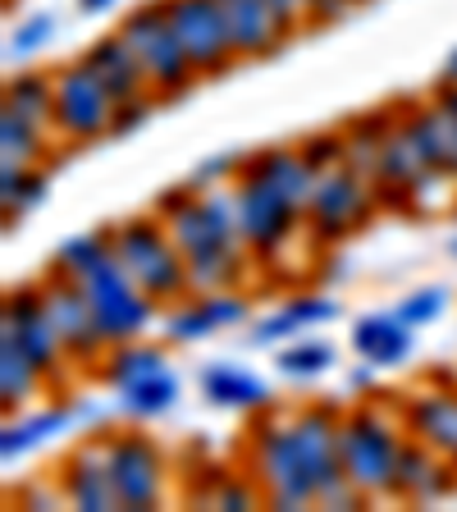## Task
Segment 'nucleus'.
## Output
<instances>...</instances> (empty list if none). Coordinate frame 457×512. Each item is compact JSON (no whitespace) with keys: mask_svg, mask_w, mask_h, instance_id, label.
I'll use <instances>...</instances> for the list:
<instances>
[{"mask_svg":"<svg viewBox=\"0 0 457 512\" xmlns=\"http://www.w3.org/2000/svg\"><path fill=\"white\" fill-rule=\"evenodd\" d=\"M215 5H220V14H224L229 37H234L238 60H266V55H275L279 46H284L288 32H293L279 19V10L270 0H215Z\"/></svg>","mask_w":457,"mask_h":512,"instance_id":"obj_18","label":"nucleus"},{"mask_svg":"<svg viewBox=\"0 0 457 512\" xmlns=\"http://www.w3.org/2000/svg\"><path fill=\"white\" fill-rule=\"evenodd\" d=\"M0 334L14 339L23 352H28L37 371L46 375L51 389H64L69 384V352H64L60 334H55V320L46 311L42 284H19L5 293V307H0Z\"/></svg>","mask_w":457,"mask_h":512,"instance_id":"obj_11","label":"nucleus"},{"mask_svg":"<svg viewBox=\"0 0 457 512\" xmlns=\"http://www.w3.org/2000/svg\"><path fill=\"white\" fill-rule=\"evenodd\" d=\"M339 311H343V307L330 298V293H298V298H288L284 307H275L270 316L256 320L247 339H252L256 348H279V343L302 339V334H311L316 325L334 320Z\"/></svg>","mask_w":457,"mask_h":512,"instance_id":"obj_25","label":"nucleus"},{"mask_svg":"<svg viewBox=\"0 0 457 512\" xmlns=\"http://www.w3.org/2000/svg\"><path fill=\"white\" fill-rule=\"evenodd\" d=\"M394 115H398V128L412 138V147L421 151V160H426L430 170L457 179V128L448 124V115L435 106V96H430V101H407Z\"/></svg>","mask_w":457,"mask_h":512,"instance_id":"obj_22","label":"nucleus"},{"mask_svg":"<svg viewBox=\"0 0 457 512\" xmlns=\"http://www.w3.org/2000/svg\"><path fill=\"white\" fill-rule=\"evenodd\" d=\"M448 252H453V256H457V234H453V243H448Z\"/></svg>","mask_w":457,"mask_h":512,"instance_id":"obj_43","label":"nucleus"},{"mask_svg":"<svg viewBox=\"0 0 457 512\" xmlns=\"http://www.w3.org/2000/svg\"><path fill=\"white\" fill-rule=\"evenodd\" d=\"M197 389L211 407L220 412H266L275 407V389H270L252 366H238V362H206L197 371Z\"/></svg>","mask_w":457,"mask_h":512,"instance_id":"obj_21","label":"nucleus"},{"mask_svg":"<svg viewBox=\"0 0 457 512\" xmlns=\"http://www.w3.org/2000/svg\"><path fill=\"white\" fill-rule=\"evenodd\" d=\"M115 32L142 60L147 83H151L156 96H179L197 83V69H192L188 51H183V42H179V32H174L165 0H142V5H133V10L119 19Z\"/></svg>","mask_w":457,"mask_h":512,"instance_id":"obj_5","label":"nucleus"},{"mask_svg":"<svg viewBox=\"0 0 457 512\" xmlns=\"http://www.w3.org/2000/svg\"><path fill=\"white\" fill-rule=\"evenodd\" d=\"M55 32H60V14H51V10L23 14L10 28V37H5V55H10L14 64H28L32 55H42L46 46L55 42Z\"/></svg>","mask_w":457,"mask_h":512,"instance_id":"obj_33","label":"nucleus"},{"mask_svg":"<svg viewBox=\"0 0 457 512\" xmlns=\"http://www.w3.org/2000/svg\"><path fill=\"white\" fill-rule=\"evenodd\" d=\"M101 439H106V467H110V480H115L119 508L128 512L160 508L165 490H170V458H165V448L138 426L106 430Z\"/></svg>","mask_w":457,"mask_h":512,"instance_id":"obj_7","label":"nucleus"},{"mask_svg":"<svg viewBox=\"0 0 457 512\" xmlns=\"http://www.w3.org/2000/svg\"><path fill=\"white\" fill-rule=\"evenodd\" d=\"M96 407L87 403H74V398H60L51 407H37V412H14L5 416V430H0V458L14 462L32 448H42L46 439L64 435V430H74L78 421H92Z\"/></svg>","mask_w":457,"mask_h":512,"instance_id":"obj_17","label":"nucleus"},{"mask_svg":"<svg viewBox=\"0 0 457 512\" xmlns=\"http://www.w3.org/2000/svg\"><path fill=\"white\" fill-rule=\"evenodd\" d=\"M156 371H170V352L160 348V343H147V339H128V343H115L106 352V362H101V380L110 389H128V384L147 380Z\"/></svg>","mask_w":457,"mask_h":512,"instance_id":"obj_28","label":"nucleus"},{"mask_svg":"<svg viewBox=\"0 0 457 512\" xmlns=\"http://www.w3.org/2000/svg\"><path fill=\"white\" fill-rule=\"evenodd\" d=\"M51 192V174L42 165H14L0 160V206H5V234H14V220H23L28 211L46 202Z\"/></svg>","mask_w":457,"mask_h":512,"instance_id":"obj_27","label":"nucleus"},{"mask_svg":"<svg viewBox=\"0 0 457 512\" xmlns=\"http://www.w3.org/2000/svg\"><path fill=\"white\" fill-rule=\"evenodd\" d=\"M435 106L448 115V124L457 128V83H439L435 87Z\"/></svg>","mask_w":457,"mask_h":512,"instance_id":"obj_39","label":"nucleus"},{"mask_svg":"<svg viewBox=\"0 0 457 512\" xmlns=\"http://www.w3.org/2000/svg\"><path fill=\"white\" fill-rule=\"evenodd\" d=\"M407 426L398 416L394 398H371V403H352L339 421V458L343 476L366 503L389 499L394 494V471L403 458Z\"/></svg>","mask_w":457,"mask_h":512,"instance_id":"obj_2","label":"nucleus"},{"mask_svg":"<svg viewBox=\"0 0 457 512\" xmlns=\"http://www.w3.org/2000/svg\"><path fill=\"white\" fill-rule=\"evenodd\" d=\"M42 389H51V384H46V375L37 371V362H32L14 339L0 334V407H5V416L23 412Z\"/></svg>","mask_w":457,"mask_h":512,"instance_id":"obj_26","label":"nucleus"},{"mask_svg":"<svg viewBox=\"0 0 457 512\" xmlns=\"http://www.w3.org/2000/svg\"><path fill=\"white\" fill-rule=\"evenodd\" d=\"M115 119H119V101L87 69L83 55L55 69V133L64 142L87 147V142L115 138Z\"/></svg>","mask_w":457,"mask_h":512,"instance_id":"obj_9","label":"nucleus"},{"mask_svg":"<svg viewBox=\"0 0 457 512\" xmlns=\"http://www.w3.org/2000/svg\"><path fill=\"white\" fill-rule=\"evenodd\" d=\"M457 490V467L448 458H439L430 444L407 435L403 444V458H398L394 471V494L389 499H403V503H439Z\"/></svg>","mask_w":457,"mask_h":512,"instance_id":"obj_19","label":"nucleus"},{"mask_svg":"<svg viewBox=\"0 0 457 512\" xmlns=\"http://www.w3.org/2000/svg\"><path fill=\"white\" fill-rule=\"evenodd\" d=\"M110 247H115L119 266L128 270V279H133L160 311L192 293L188 261H183L170 224L160 220V215H128V220L110 224Z\"/></svg>","mask_w":457,"mask_h":512,"instance_id":"obj_3","label":"nucleus"},{"mask_svg":"<svg viewBox=\"0 0 457 512\" xmlns=\"http://www.w3.org/2000/svg\"><path fill=\"white\" fill-rule=\"evenodd\" d=\"M156 215L170 224L174 243L188 261L192 293H224V288H243L256 270V256L238 229L234 211V183L211 192H192L188 183L160 192Z\"/></svg>","mask_w":457,"mask_h":512,"instance_id":"obj_1","label":"nucleus"},{"mask_svg":"<svg viewBox=\"0 0 457 512\" xmlns=\"http://www.w3.org/2000/svg\"><path fill=\"white\" fill-rule=\"evenodd\" d=\"M5 110L19 119L37 124L42 133H55V74H37V69H19L5 83Z\"/></svg>","mask_w":457,"mask_h":512,"instance_id":"obj_30","label":"nucleus"},{"mask_svg":"<svg viewBox=\"0 0 457 512\" xmlns=\"http://www.w3.org/2000/svg\"><path fill=\"white\" fill-rule=\"evenodd\" d=\"M51 156V133H42L37 124L19 119L14 110H0V160L14 165H46Z\"/></svg>","mask_w":457,"mask_h":512,"instance_id":"obj_32","label":"nucleus"},{"mask_svg":"<svg viewBox=\"0 0 457 512\" xmlns=\"http://www.w3.org/2000/svg\"><path fill=\"white\" fill-rule=\"evenodd\" d=\"M243 467L252 471V480L261 485L266 503L275 508H316V485L307 476V462H302V448L293 439V421L279 407L256 412L252 430H247V453Z\"/></svg>","mask_w":457,"mask_h":512,"instance_id":"obj_4","label":"nucleus"},{"mask_svg":"<svg viewBox=\"0 0 457 512\" xmlns=\"http://www.w3.org/2000/svg\"><path fill=\"white\" fill-rule=\"evenodd\" d=\"M339 362V348L330 339H320V334H302V339H288L275 348V371L284 380H320L325 371H334Z\"/></svg>","mask_w":457,"mask_h":512,"instance_id":"obj_31","label":"nucleus"},{"mask_svg":"<svg viewBox=\"0 0 457 512\" xmlns=\"http://www.w3.org/2000/svg\"><path fill=\"white\" fill-rule=\"evenodd\" d=\"M87 69H92L101 83H106V92L115 96L119 106H128V101H142V96H156L147 83V69H142V60L133 55V46L119 37V32H106L101 42H92L83 51Z\"/></svg>","mask_w":457,"mask_h":512,"instance_id":"obj_23","label":"nucleus"},{"mask_svg":"<svg viewBox=\"0 0 457 512\" xmlns=\"http://www.w3.org/2000/svg\"><path fill=\"white\" fill-rule=\"evenodd\" d=\"M252 316V302L238 288H224V293H188L183 302L165 307V343H202L211 334L229 330V325H243Z\"/></svg>","mask_w":457,"mask_h":512,"instance_id":"obj_16","label":"nucleus"},{"mask_svg":"<svg viewBox=\"0 0 457 512\" xmlns=\"http://www.w3.org/2000/svg\"><path fill=\"white\" fill-rule=\"evenodd\" d=\"M119 0H78V14H106V10H115Z\"/></svg>","mask_w":457,"mask_h":512,"instance_id":"obj_41","label":"nucleus"},{"mask_svg":"<svg viewBox=\"0 0 457 512\" xmlns=\"http://www.w3.org/2000/svg\"><path fill=\"white\" fill-rule=\"evenodd\" d=\"M302 156H307L316 170H334V165H343V160H348V151H343V133H311V138L302 142Z\"/></svg>","mask_w":457,"mask_h":512,"instance_id":"obj_37","label":"nucleus"},{"mask_svg":"<svg viewBox=\"0 0 457 512\" xmlns=\"http://www.w3.org/2000/svg\"><path fill=\"white\" fill-rule=\"evenodd\" d=\"M448 307H453V293H448L444 284H421V288H412L394 311L412 325V330H426V325H435Z\"/></svg>","mask_w":457,"mask_h":512,"instance_id":"obj_35","label":"nucleus"},{"mask_svg":"<svg viewBox=\"0 0 457 512\" xmlns=\"http://www.w3.org/2000/svg\"><path fill=\"white\" fill-rule=\"evenodd\" d=\"M78 288H83V298L92 302V316H96V325H101V334L110 339V348L128 343V339H142V334L156 325L160 307L128 279V270L119 266L115 252H110L106 261H96V266L78 279Z\"/></svg>","mask_w":457,"mask_h":512,"instance_id":"obj_8","label":"nucleus"},{"mask_svg":"<svg viewBox=\"0 0 457 512\" xmlns=\"http://www.w3.org/2000/svg\"><path fill=\"white\" fill-rule=\"evenodd\" d=\"M156 110V96H142V101H128V106H119V119H115V133H128V128H138L142 119Z\"/></svg>","mask_w":457,"mask_h":512,"instance_id":"obj_38","label":"nucleus"},{"mask_svg":"<svg viewBox=\"0 0 457 512\" xmlns=\"http://www.w3.org/2000/svg\"><path fill=\"white\" fill-rule=\"evenodd\" d=\"M115 398H119V412H124L128 421H156V416H170L174 407H179L183 380L170 366V371H156V375H147V380L119 389Z\"/></svg>","mask_w":457,"mask_h":512,"instance_id":"obj_29","label":"nucleus"},{"mask_svg":"<svg viewBox=\"0 0 457 512\" xmlns=\"http://www.w3.org/2000/svg\"><path fill=\"white\" fill-rule=\"evenodd\" d=\"M375 375H380V366H371V362H362V357H357V366L348 371V389H371Z\"/></svg>","mask_w":457,"mask_h":512,"instance_id":"obj_40","label":"nucleus"},{"mask_svg":"<svg viewBox=\"0 0 457 512\" xmlns=\"http://www.w3.org/2000/svg\"><path fill=\"white\" fill-rule=\"evenodd\" d=\"M243 174L270 183V188L284 192L288 202L302 206V211H307L311 188H316V179H320V170L311 165L307 156H302V147H261V151H247V156H243Z\"/></svg>","mask_w":457,"mask_h":512,"instance_id":"obj_24","label":"nucleus"},{"mask_svg":"<svg viewBox=\"0 0 457 512\" xmlns=\"http://www.w3.org/2000/svg\"><path fill=\"white\" fill-rule=\"evenodd\" d=\"M243 156L247 151H220V156H206L197 170L188 174V188L192 192H211V188H224V183H234L238 170H243Z\"/></svg>","mask_w":457,"mask_h":512,"instance_id":"obj_36","label":"nucleus"},{"mask_svg":"<svg viewBox=\"0 0 457 512\" xmlns=\"http://www.w3.org/2000/svg\"><path fill=\"white\" fill-rule=\"evenodd\" d=\"M412 439L430 444L457 467V375H430L403 394H389Z\"/></svg>","mask_w":457,"mask_h":512,"instance_id":"obj_13","label":"nucleus"},{"mask_svg":"<svg viewBox=\"0 0 457 512\" xmlns=\"http://www.w3.org/2000/svg\"><path fill=\"white\" fill-rule=\"evenodd\" d=\"M439 83H457V51H448L444 69H439Z\"/></svg>","mask_w":457,"mask_h":512,"instance_id":"obj_42","label":"nucleus"},{"mask_svg":"<svg viewBox=\"0 0 457 512\" xmlns=\"http://www.w3.org/2000/svg\"><path fill=\"white\" fill-rule=\"evenodd\" d=\"M42 298H46V311H51L55 320V334H60L64 352H69V362H74V371H87V366H101L110 352V339L101 334V325H96L92 316V302L83 298V288H78V279H69L64 270H46L42 279Z\"/></svg>","mask_w":457,"mask_h":512,"instance_id":"obj_12","label":"nucleus"},{"mask_svg":"<svg viewBox=\"0 0 457 512\" xmlns=\"http://www.w3.org/2000/svg\"><path fill=\"white\" fill-rule=\"evenodd\" d=\"M234 211H238V229H243L247 247H252L256 266H275V256L288 247V238L307 229L302 206H293L284 192H275L270 183L252 179L243 170L234 179Z\"/></svg>","mask_w":457,"mask_h":512,"instance_id":"obj_10","label":"nucleus"},{"mask_svg":"<svg viewBox=\"0 0 457 512\" xmlns=\"http://www.w3.org/2000/svg\"><path fill=\"white\" fill-rule=\"evenodd\" d=\"M165 10H170V23H174V32H179V42H183V51H188L197 78L229 74L238 64L234 37L224 28V14L215 0H165Z\"/></svg>","mask_w":457,"mask_h":512,"instance_id":"obj_14","label":"nucleus"},{"mask_svg":"<svg viewBox=\"0 0 457 512\" xmlns=\"http://www.w3.org/2000/svg\"><path fill=\"white\" fill-rule=\"evenodd\" d=\"M55 485H60L64 503L78 512H115L119 494L106 467V439H78L60 462H55Z\"/></svg>","mask_w":457,"mask_h":512,"instance_id":"obj_15","label":"nucleus"},{"mask_svg":"<svg viewBox=\"0 0 457 512\" xmlns=\"http://www.w3.org/2000/svg\"><path fill=\"white\" fill-rule=\"evenodd\" d=\"M380 211V192L375 183L366 179L357 165H334V170H320L316 188H311V202H307V234L311 243H343V238L362 234L371 215Z\"/></svg>","mask_w":457,"mask_h":512,"instance_id":"obj_6","label":"nucleus"},{"mask_svg":"<svg viewBox=\"0 0 457 512\" xmlns=\"http://www.w3.org/2000/svg\"><path fill=\"white\" fill-rule=\"evenodd\" d=\"M110 252H115V247H110V229H96V234H74V238H64V243L55 247L51 266L64 270V275L83 279L87 270H92L96 261H106Z\"/></svg>","mask_w":457,"mask_h":512,"instance_id":"obj_34","label":"nucleus"},{"mask_svg":"<svg viewBox=\"0 0 457 512\" xmlns=\"http://www.w3.org/2000/svg\"><path fill=\"white\" fill-rule=\"evenodd\" d=\"M348 348L357 352L362 362L380 366V371H394V366H403L407 357H412L416 330L398 316V311H366V316L352 320Z\"/></svg>","mask_w":457,"mask_h":512,"instance_id":"obj_20","label":"nucleus"},{"mask_svg":"<svg viewBox=\"0 0 457 512\" xmlns=\"http://www.w3.org/2000/svg\"><path fill=\"white\" fill-rule=\"evenodd\" d=\"M352 5H357V0H352Z\"/></svg>","mask_w":457,"mask_h":512,"instance_id":"obj_44","label":"nucleus"}]
</instances>
